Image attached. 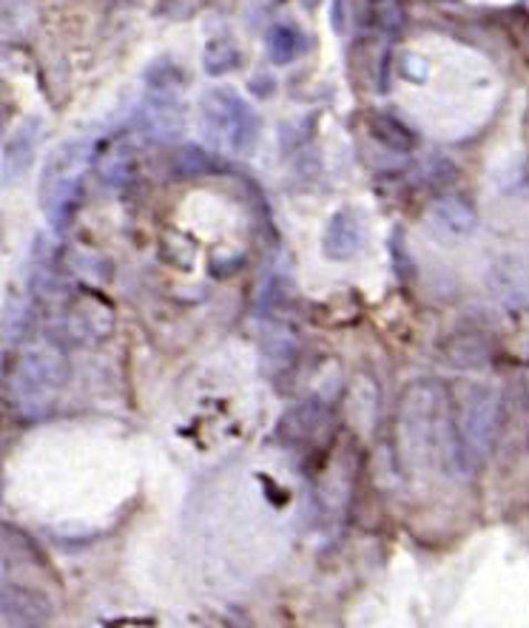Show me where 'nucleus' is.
<instances>
[{
  "label": "nucleus",
  "mask_w": 529,
  "mask_h": 628,
  "mask_svg": "<svg viewBox=\"0 0 529 628\" xmlns=\"http://www.w3.org/2000/svg\"><path fill=\"white\" fill-rule=\"evenodd\" d=\"M89 163H92V139H66L43 163L40 208L46 213L52 231H66L72 222Z\"/></svg>",
  "instance_id": "nucleus-1"
},
{
  "label": "nucleus",
  "mask_w": 529,
  "mask_h": 628,
  "mask_svg": "<svg viewBox=\"0 0 529 628\" xmlns=\"http://www.w3.org/2000/svg\"><path fill=\"white\" fill-rule=\"evenodd\" d=\"M199 119H203V134L214 143L231 148L239 157L253 154L259 143V123L257 108L248 103L242 94H237L228 86H214L199 97Z\"/></svg>",
  "instance_id": "nucleus-2"
},
{
  "label": "nucleus",
  "mask_w": 529,
  "mask_h": 628,
  "mask_svg": "<svg viewBox=\"0 0 529 628\" xmlns=\"http://www.w3.org/2000/svg\"><path fill=\"white\" fill-rule=\"evenodd\" d=\"M501 423V396L490 387H470L453 423V458L461 467H478L496 447Z\"/></svg>",
  "instance_id": "nucleus-3"
},
{
  "label": "nucleus",
  "mask_w": 529,
  "mask_h": 628,
  "mask_svg": "<svg viewBox=\"0 0 529 628\" xmlns=\"http://www.w3.org/2000/svg\"><path fill=\"white\" fill-rule=\"evenodd\" d=\"M69 381V358L58 347H34L23 353L12 373V401L20 412L40 416L52 407Z\"/></svg>",
  "instance_id": "nucleus-4"
},
{
  "label": "nucleus",
  "mask_w": 529,
  "mask_h": 628,
  "mask_svg": "<svg viewBox=\"0 0 529 628\" xmlns=\"http://www.w3.org/2000/svg\"><path fill=\"white\" fill-rule=\"evenodd\" d=\"M438 387L433 384H413L411 393L402 401V447L404 456L418 461L427 458L431 447H436V427H438Z\"/></svg>",
  "instance_id": "nucleus-5"
},
{
  "label": "nucleus",
  "mask_w": 529,
  "mask_h": 628,
  "mask_svg": "<svg viewBox=\"0 0 529 628\" xmlns=\"http://www.w3.org/2000/svg\"><path fill=\"white\" fill-rule=\"evenodd\" d=\"M128 126L139 137L152 139H177L186 132V106L179 103L177 92H154L139 100L134 112L128 114Z\"/></svg>",
  "instance_id": "nucleus-6"
},
{
  "label": "nucleus",
  "mask_w": 529,
  "mask_h": 628,
  "mask_svg": "<svg viewBox=\"0 0 529 628\" xmlns=\"http://www.w3.org/2000/svg\"><path fill=\"white\" fill-rule=\"evenodd\" d=\"M40 137H43V119L40 117H27L9 134L3 159H0V182L3 186H14V182H20V179L32 171Z\"/></svg>",
  "instance_id": "nucleus-7"
},
{
  "label": "nucleus",
  "mask_w": 529,
  "mask_h": 628,
  "mask_svg": "<svg viewBox=\"0 0 529 628\" xmlns=\"http://www.w3.org/2000/svg\"><path fill=\"white\" fill-rule=\"evenodd\" d=\"M364 242V217L359 208L344 206L331 213L328 226H324L322 251L331 262H348L356 257Z\"/></svg>",
  "instance_id": "nucleus-8"
},
{
  "label": "nucleus",
  "mask_w": 529,
  "mask_h": 628,
  "mask_svg": "<svg viewBox=\"0 0 529 628\" xmlns=\"http://www.w3.org/2000/svg\"><path fill=\"white\" fill-rule=\"evenodd\" d=\"M0 620L9 626H49L54 620V609L40 592L9 583L0 589Z\"/></svg>",
  "instance_id": "nucleus-9"
},
{
  "label": "nucleus",
  "mask_w": 529,
  "mask_h": 628,
  "mask_svg": "<svg viewBox=\"0 0 529 628\" xmlns=\"http://www.w3.org/2000/svg\"><path fill=\"white\" fill-rule=\"evenodd\" d=\"M431 226L436 228L442 237L447 239H464L470 237L478 228V213L470 202H464L461 197H442L431 206Z\"/></svg>",
  "instance_id": "nucleus-10"
},
{
  "label": "nucleus",
  "mask_w": 529,
  "mask_h": 628,
  "mask_svg": "<svg viewBox=\"0 0 529 628\" xmlns=\"http://www.w3.org/2000/svg\"><path fill=\"white\" fill-rule=\"evenodd\" d=\"M264 52L273 66H291L308 52V34L293 20H279L264 34Z\"/></svg>",
  "instance_id": "nucleus-11"
},
{
  "label": "nucleus",
  "mask_w": 529,
  "mask_h": 628,
  "mask_svg": "<svg viewBox=\"0 0 529 628\" xmlns=\"http://www.w3.org/2000/svg\"><path fill=\"white\" fill-rule=\"evenodd\" d=\"M324 404L322 401H304L299 404V407H293V410H288V416L279 421V430H277V438L282 443H302L304 438H311L313 432L319 430L324 423Z\"/></svg>",
  "instance_id": "nucleus-12"
},
{
  "label": "nucleus",
  "mask_w": 529,
  "mask_h": 628,
  "mask_svg": "<svg viewBox=\"0 0 529 628\" xmlns=\"http://www.w3.org/2000/svg\"><path fill=\"white\" fill-rule=\"evenodd\" d=\"M492 291L501 296L507 305H518V302H529V268L516 262V259H504L492 268Z\"/></svg>",
  "instance_id": "nucleus-13"
},
{
  "label": "nucleus",
  "mask_w": 529,
  "mask_h": 628,
  "mask_svg": "<svg viewBox=\"0 0 529 628\" xmlns=\"http://www.w3.org/2000/svg\"><path fill=\"white\" fill-rule=\"evenodd\" d=\"M367 132L376 137V143L387 146L391 151L407 154V151H413L418 143L413 128L404 126L402 119L393 117V114H387V112H373L371 117H367Z\"/></svg>",
  "instance_id": "nucleus-14"
},
{
  "label": "nucleus",
  "mask_w": 529,
  "mask_h": 628,
  "mask_svg": "<svg viewBox=\"0 0 529 628\" xmlns=\"http://www.w3.org/2000/svg\"><path fill=\"white\" fill-rule=\"evenodd\" d=\"M262 353L277 367L291 364L299 353V338L288 324H271L262 331Z\"/></svg>",
  "instance_id": "nucleus-15"
},
{
  "label": "nucleus",
  "mask_w": 529,
  "mask_h": 628,
  "mask_svg": "<svg viewBox=\"0 0 529 628\" xmlns=\"http://www.w3.org/2000/svg\"><path fill=\"white\" fill-rule=\"evenodd\" d=\"M29 322H32V305L27 299L12 296L0 313V347L18 344L20 338L27 336Z\"/></svg>",
  "instance_id": "nucleus-16"
},
{
  "label": "nucleus",
  "mask_w": 529,
  "mask_h": 628,
  "mask_svg": "<svg viewBox=\"0 0 529 628\" xmlns=\"http://www.w3.org/2000/svg\"><path fill=\"white\" fill-rule=\"evenodd\" d=\"M242 63V52H239L237 40L228 38V34H219V38L208 40L206 54H203V66L211 77H219V74H228Z\"/></svg>",
  "instance_id": "nucleus-17"
},
{
  "label": "nucleus",
  "mask_w": 529,
  "mask_h": 628,
  "mask_svg": "<svg viewBox=\"0 0 529 628\" xmlns=\"http://www.w3.org/2000/svg\"><path fill=\"white\" fill-rule=\"evenodd\" d=\"M143 80H146V86L154 88V92H179V86L186 83V74H183V69L172 57H159L154 63H148Z\"/></svg>",
  "instance_id": "nucleus-18"
},
{
  "label": "nucleus",
  "mask_w": 529,
  "mask_h": 628,
  "mask_svg": "<svg viewBox=\"0 0 529 628\" xmlns=\"http://www.w3.org/2000/svg\"><path fill=\"white\" fill-rule=\"evenodd\" d=\"M450 358L458 367H481L490 362V342L484 336H464L458 344H450Z\"/></svg>",
  "instance_id": "nucleus-19"
},
{
  "label": "nucleus",
  "mask_w": 529,
  "mask_h": 628,
  "mask_svg": "<svg viewBox=\"0 0 529 628\" xmlns=\"http://www.w3.org/2000/svg\"><path fill=\"white\" fill-rule=\"evenodd\" d=\"M211 154L203 151L199 146H183L177 148V154H174V168H177L183 177H199V174H208L211 171Z\"/></svg>",
  "instance_id": "nucleus-20"
},
{
  "label": "nucleus",
  "mask_w": 529,
  "mask_h": 628,
  "mask_svg": "<svg viewBox=\"0 0 529 628\" xmlns=\"http://www.w3.org/2000/svg\"><path fill=\"white\" fill-rule=\"evenodd\" d=\"M373 18H376V23L384 32H398L404 23V12L398 7V0H378Z\"/></svg>",
  "instance_id": "nucleus-21"
},
{
  "label": "nucleus",
  "mask_w": 529,
  "mask_h": 628,
  "mask_svg": "<svg viewBox=\"0 0 529 628\" xmlns=\"http://www.w3.org/2000/svg\"><path fill=\"white\" fill-rule=\"evenodd\" d=\"M393 268H396V273L404 279V282L413 279V262L411 257H407V248H404L402 228H396V233H393Z\"/></svg>",
  "instance_id": "nucleus-22"
},
{
  "label": "nucleus",
  "mask_w": 529,
  "mask_h": 628,
  "mask_svg": "<svg viewBox=\"0 0 529 628\" xmlns=\"http://www.w3.org/2000/svg\"><path fill=\"white\" fill-rule=\"evenodd\" d=\"M398 72H402V77L407 80H427V63H424L422 57H416V54H402V66H398Z\"/></svg>",
  "instance_id": "nucleus-23"
},
{
  "label": "nucleus",
  "mask_w": 529,
  "mask_h": 628,
  "mask_svg": "<svg viewBox=\"0 0 529 628\" xmlns=\"http://www.w3.org/2000/svg\"><path fill=\"white\" fill-rule=\"evenodd\" d=\"M273 88H277V83H273V77H268V74L262 77V83H259V77L251 80V92H257V97H271Z\"/></svg>",
  "instance_id": "nucleus-24"
},
{
  "label": "nucleus",
  "mask_w": 529,
  "mask_h": 628,
  "mask_svg": "<svg viewBox=\"0 0 529 628\" xmlns=\"http://www.w3.org/2000/svg\"><path fill=\"white\" fill-rule=\"evenodd\" d=\"M319 3H324V0H302V7H308V9H317Z\"/></svg>",
  "instance_id": "nucleus-25"
},
{
  "label": "nucleus",
  "mask_w": 529,
  "mask_h": 628,
  "mask_svg": "<svg viewBox=\"0 0 529 628\" xmlns=\"http://www.w3.org/2000/svg\"><path fill=\"white\" fill-rule=\"evenodd\" d=\"M0 501H3V467H0Z\"/></svg>",
  "instance_id": "nucleus-26"
}]
</instances>
